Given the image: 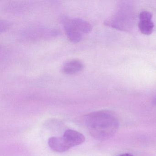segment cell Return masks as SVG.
<instances>
[{"instance_id":"obj_5","label":"cell","mask_w":156,"mask_h":156,"mask_svg":"<svg viewBox=\"0 0 156 156\" xmlns=\"http://www.w3.org/2000/svg\"><path fill=\"white\" fill-rule=\"evenodd\" d=\"M83 68V64L81 61L73 60L65 63L62 66L61 71L65 74L73 75L79 73Z\"/></svg>"},{"instance_id":"obj_2","label":"cell","mask_w":156,"mask_h":156,"mask_svg":"<svg viewBox=\"0 0 156 156\" xmlns=\"http://www.w3.org/2000/svg\"><path fill=\"white\" fill-rule=\"evenodd\" d=\"M61 23L66 36L72 42H79L92 30L89 23L79 18L62 16Z\"/></svg>"},{"instance_id":"obj_4","label":"cell","mask_w":156,"mask_h":156,"mask_svg":"<svg viewBox=\"0 0 156 156\" xmlns=\"http://www.w3.org/2000/svg\"><path fill=\"white\" fill-rule=\"evenodd\" d=\"M63 137L71 148L81 145L85 140V137L82 133L73 129L66 130Z\"/></svg>"},{"instance_id":"obj_6","label":"cell","mask_w":156,"mask_h":156,"mask_svg":"<svg viewBox=\"0 0 156 156\" xmlns=\"http://www.w3.org/2000/svg\"><path fill=\"white\" fill-rule=\"evenodd\" d=\"M51 149L58 152H63L71 148L62 137H52L48 140Z\"/></svg>"},{"instance_id":"obj_7","label":"cell","mask_w":156,"mask_h":156,"mask_svg":"<svg viewBox=\"0 0 156 156\" xmlns=\"http://www.w3.org/2000/svg\"><path fill=\"white\" fill-rule=\"evenodd\" d=\"M118 156H133L131 154H128V153H125V154H121V155H119Z\"/></svg>"},{"instance_id":"obj_3","label":"cell","mask_w":156,"mask_h":156,"mask_svg":"<svg viewBox=\"0 0 156 156\" xmlns=\"http://www.w3.org/2000/svg\"><path fill=\"white\" fill-rule=\"evenodd\" d=\"M151 19L152 15L150 12L143 11L140 13L139 28L140 32L143 34L149 35L152 32L154 25L151 21Z\"/></svg>"},{"instance_id":"obj_1","label":"cell","mask_w":156,"mask_h":156,"mask_svg":"<svg viewBox=\"0 0 156 156\" xmlns=\"http://www.w3.org/2000/svg\"><path fill=\"white\" fill-rule=\"evenodd\" d=\"M86 123L91 135L99 140H106L113 136L119 127L115 115L108 111H98L88 114Z\"/></svg>"},{"instance_id":"obj_8","label":"cell","mask_w":156,"mask_h":156,"mask_svg":"<svg viewBox=\"0 0 156 156\" xmlns=\"http://www.w3.org/2000/svg\"><path fill=\"white\" fill-rule=\"evenodd\" d=\"M153 103H154L155 105H156V97L154 98L153 99Z\"/></svg>"}]
</instances>
